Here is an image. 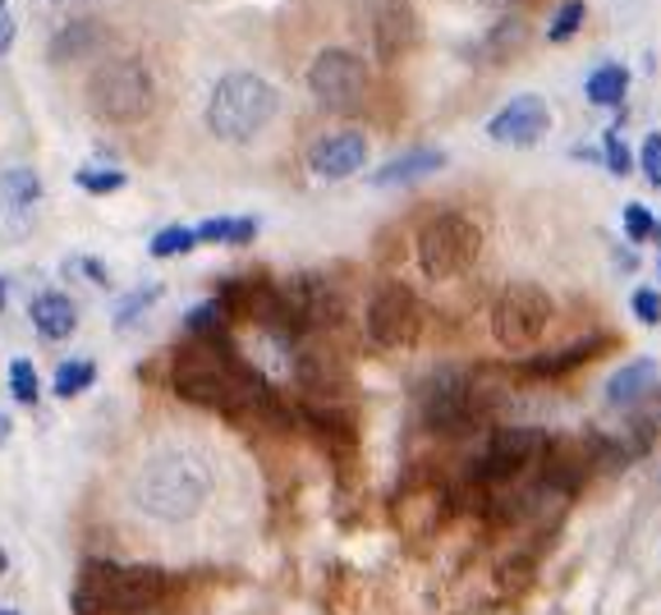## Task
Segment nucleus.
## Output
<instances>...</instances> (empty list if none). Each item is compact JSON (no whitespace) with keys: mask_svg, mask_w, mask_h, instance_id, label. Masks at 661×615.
<instances>
[{"mask_svg":"<svg viewBox=\"0 0 661 615\" xmlns=\"http://www.w3.org/2000/svg\"><path fill=\"white\" fill-rule=\"evenodd\" d=\"M92 382H97V363H87V358H70V363H60V367H55L51 390H55L60 399H74V395L92 390Z\"/></svg>","mask_w":661,"mask_h":615,"instance_id":"nucleus-27","label":"nucleus"},{"mask_svg":"<svg viewBox=\"0 0 661 615\" xmlns=\"http://www.w3.org/2000/svg\"><path fill=\"white\" fill-rule=\"evenodd\" d=\"M551 317H556V303L543 285L510 281L492 299V341L510 354H528L547 335Z\"/></svg>","mask_w":661,"mask_h":615,"instance_id":"nucleus-8","label":"nucleus"},{"mask_svg":"<svg viewBox=\"0 0 661 615\" xmlns=\"http://www.w3.org/2000/svg\"><path fill=\"white\" fill-rule=\"evenodd\" d=\"M0 615H14V611H0Z\"/></svg>","mask_w":661,"mask_h":615,"instance_id":"nucleus-44","label":"nucleus"},{"mask_svg":"<svg viewBox=\"0 0 661 615\" xmlns=\"http://www.w3.org/2000/svg\"><path fill=\"white\" fill-rule=\"evenodd\" d=\"M602 161L611 166V175H634V152L624 147L620 129H607V134H602Z\"/></svg>","mask_w":661,"mask_h":615,"instance_id":"nucleus-34","label":"nucleus"},{"mask_svg":"<svg viewBox=\"0 0 661 615\" xmlns=\"http://www.w3.org/2000/svg\"><path fill=\"white\" fill-rule=\"evenodd\" d=\"M551 129V106L538 97V92H524V97L506 102L492 119H487V138L506 143V147H533L543 143Z\"/></svg>","mask_w":661,"mask_h":615,"instance_id":"nucleus-13","label":"nucleus"},{"mask_svg":"<svg viewBox=\"0 0 661 615\" xmlns=\"http://www.w3.org/2000/svg\"><path fill=\"white\" fill-rule=\"evenodd\" d=\"M583 14H588L583 0H565V6L556 10V19H551V28H547V42H570L583 28Z\"/></svg>","mask_w":661,"mask_h":615,"instance_id":"nucleus-31","label":"nucleus"},{"mask_svg":"<svg viewBox=\"0 0 661 615\" xmlns=\"http://www.w3.org/2000/svg\"><path fill=\"white\" fill-rule=\"evenodd\" d=\"M28 317H33L38 335H47V341H70L74 326H79V308H74L70 294L47 290V294H38L33 303H28Z\"/></svg>","mask_w":661,"mask_h":615,"instance_id":"nucleus-23","label":"nucleus"},{"mask_svg":"<svg viewBox=\"0 0 661 615\" xmlns=\"http://www.w3.org/2000/svg\"><path fill=\"white\" fill-rule=\"evenodd\" d=\"M483 6H538V0H483Z\"/></svg>","mask_w":661,"mask_h":615,"instance_id":"nucleus-40","label":"nucleus"},{"mask_svg":"<svg viewBox=\"0 0 661 615\" xmlns=\"http://www.w3.org/2000/svg\"><path fill=\"white\" fill-rule=\"evenodd\" d=\"M500 409V386H483L459 367H436L423 382L419 414L432 437H468L487 427Z\"/></svg>","mask_w":661,"mask_h":615,"instance_id":"nucleus-4","label":"nucleus"},{"mask_svg":"<svg viewBox=\"0 0 661 615\" xmlns=\"http://www.w3.org/2000/svg\"><path fill=\"white\" fill-rule=\"evenodd\" d=\"M280 111V92L254 74V70H230L220 74L211 97H207V129L220 143H248L258 138Z\"/></svg>","mask_w":661,"mask_h":615,"instance_id":"nucleus-5","label":"nucleus"},{"mask_svg":"<svg viewBox=\"0 0 661 615\" xmlns=\"http://www.w3.org/2000/svg\"><path fill=\"white\" fill-rule=\"evenodd\" d=\"M639 166H643V175L661 189V134H648V138H643V147H639Z\"/></svg>","mask_w":661,"mask_h":615,"instance_id":"nucleus-37","label":"nucleus"},{"mask_svg":"<svg viewBox=\"0 0 661 615\" xmlns=\"http://www.w3.org/2000/svg\"><path fill=\"white\" fill-rule=\"evenodd\" d=\"M602 350H607V335H583V341L560 345V350H551V354H533V358L524 363V373H528V377H543V382H556V377H570L575 367H583L588 358H597Z\"/></svg>","mask_w":661,"mask_h":615,"instance_id":"nucleus-20","label":"nucleus"},{"mask_svg":"<svg viewBox=\"0 0 661 615\" xmlns=\"http://www.w3.org/2000/svg\"><path fill=\"white\" fill-rule=\"evenodd\" d=\"M87 106L106 125H138L156 106V83L138 55L102 60L87 79Z\"/></svg>","mask_w":661,"mask_h":615,"instance_id":"nucleus-6","label":"nucleus"},{"mask_svg":"<svg viewBox=\"0 0 661 615\" xmlns=\"http://www.w3.org/2000/svg\"><path fill=\"white\" fill-rule=\"evenodd\" d=\"M10 427H14V423H10L6 414H0V446H6V441H10Z\"/></svg>","mask_w":661,"mask_h":615,"instance_id":"nucleus-41","label":"nucleus"},{"mask_svg":"<svg viewBox=\"0 0 661 615\" xmlns=\"http://www.w3.org/2000/svg\"><path fill=\"white\" fill-rule=\"evenodd\" d=\"M179 593V578L152 565H106L92 561L79 574L74 615H147Z\"/></svg>","mask_w":661,"mask_h":615,"instance_id":"nucleus-2","label":"nucleus"},{"mask_svg":"<svg viewBox=\"0 0 661 615\" xmlns=\"http://www.w3.org/2000/svg\"><path fill=\"white\" fill-rule=\"evenodd\" d=\"M6 299H10V294H6V281H0V308H6Z\"/></svg>","mask_w":661,"mask_h":615,"instance_id":"nucleus-42","label":"nucleus"},{"mask_svg":"<svg viewBox=\"0 0 661 615\" xmlns=\"http://www.w3.org/2000/svg\"><path fill=\"white\" fill-rule=\"evenodd\" d=\"M583 92H588L592 106H620L624 92H629V70H624V65H597V70L588 74Z\"/></svg>","mask_w":661,"mask_h":615,"instance_id":"nucleus-26","label":"nucleus"},{"mask_svg":"<svg viewBox=\"0 0 661 615\" xmlns=\"http://www.w3.org/2000/svg\"><path fill=\"white\" fill-rule=\"evenodd\" d=\"M70 271L92 275V285H111V275H106V267H102L97 258H74V262H70Z\"/></svg>","mask_w":661,"mask_h":615,"instance_id":"nucleus-38","label":"nucleus"},{"mask_svg":"<svg viewBox=\"0 0 661 615\" xmlns=\"http://www.w3.org/2000/svg\"><path fill=\"white\" fill-rule=\"evenodd\" d=\"M657 377H661L657 358H634V363L616 367V373L607 377V386H602L607 409H634V405H643V399L657 390Z\"/></svg>","mask_w":661,"mask_h":615,"instance_id":"nucleus-19","label":"nucleus"},{"mask_svg":"<svg viewBox=\"0 0 661 615\" xmlns=\"http://www.w3.org/2000/svg\"><path fill=\"white\" fill-rule=\"evenodd\" d=\"M184 326H188V335H198V341H211V335H230V317H226V308H220L216 299L188 308Z\"/></svg>","mask_w":661,"mask_h":615,"instance_id":"nucleus-28","label":"nucleus"},{"mask_svg":"<svg viewBox=\"0 0 661 615\" xmlns=\"http://www.w3.org/2000/svg\"><path fill=\"white\" fill-rule=\"evenodd\" d=\"M194 234H198V243H230V249H239V243L258 239V221L254 217H211Z\"/></svg>","mask_w":661,"mask_h":615,"instance_id":"nucleus-25","label":"nucleus"},{"mask_svg":"<svg viewBox=\"0 0 661 615\" xmlns=\"http://www.w3.org/2000/svg\"><path fill=\"white\" fill-rule=\"evenodd\" d=\"M10 46H14V10H10V0H0V55Z\"/></svg>","mask_w":661,"mask_h":615,"instance_id":"nucleus-39","label":"nucleus"},{"mask_svg":"<svg viewBox=\"0 0 661 615\" xmlns=\"http://www.w3.org/2000/svg\"><path fill=\"white\" fill-rule=\"evenodd\" d=\"M478 253H483V230L464 211H436L419 230V249H414L419 271L427 281H455V275H464L478 262Z\"/></svg>","mask_w":661,"mask_h":615,"instance_id":"nucleus-7","label":"nucleus"},{"mask_svg":"<svg viewBox=\"0 0 661 615\" xmlns=\"http://www.w3.org/2000/svg\"><path fill=\"white\" fill-rule=\"evenodd\" d=\"M363 161H368V134H359V129L327 134L322 143H312V152H308V166L318 170L322 179H344V175L363 170Z\"/></svg>","mask_w":661,"mask_h":615,"instance_id":"nucleus-18","label":"nucleus"},{"mask_svg":"<svg viewBox=\"0 0 661 615\" xmlns=\"http://www.w3.org/2000/svg\"><path fill=\"white\" fill-rule=\"evenodd\" d=\"M446 166V152L441 147H414V152H400L391 157L382 170H372V184L376 189H400V184H414V179H427Z\"/></svg>","mask_w":661,"mask_h":615,"instance_id":"nucleus-21","label":"nucleus"},{"mask_svg":"<svg viewBox=\"0 0 661 615\" xmlns=\"http://www.w3.org/2000/svg\"><path fill=\"white\" fill-rule=\"evenodd\" d=\"M211 497V469L194 450H166L152 455L134 478V505L162 524H184L194 519Z\"/></svg>","mask_w":661,"mask_h":615,"instance_id":"nucleus-3","label":"nucleus"},{"mask_svg":"<svg viewBox=\"0 0 661 615\" xmlns=\"http://www.w3.org/2000/svg\"><path fill=\"white\" fill-rule=\"evenodd\" d=\"M286 299H290V313L299 322L303 335H318V331H335L344 317H350V299L335 281L318 271H299L286 281Z\"/></svg>","mask_w":661,"mask_h":615,"instance_id":"nucleus-12","label":"nucleus"},{"mask_svg":"<svg viewBox=\"0 0 661 615\" xmlns=\"http://www.w3.org/2000/svg\"><path fill=\"white\" fill-rule=\"evenodd\" d=\"M524 46H528V23L519 14H500L474 42V55L483 60V65H506V60H515Z\"/></svg>","mask_w":661,"mask_h":615,"instance_id":"nucleus-22","label":"nucleus"},{"mask_svg":"<svg viewBox=\"0 0 661 615\" xmlns=\"http://www.w3.org/2000/svg\"><path fill=\"white\" fill-rule=\"evenodd\" d=\"M299 423L308 427V437L318 441L335 465H350L354 450H359V427H354V414H344L340 405H308L299 414Z\"/></svg>","mask_w":661,"mask_h":615,"instance_id":"nucleus-17","label":"nucleus"},{"mask_svg":"<svg viewBox=\"0 0 661 615\" xmlns=\"http://www.w3.org/2000/svg\"><path fill=\"white\" fill-rule=\"evenodd\" d=\"M248 373H254V367L235 354L230 335H211V341H198L194 335V345H184L171 358V390L179 399H188V405H203V409H216L220 418H235Z\"/></svg>","mask_w":661,"mask_h":615,"instance_id":"nucleus-1","label":"nucleus"},{"mask_svg":"<svg viewBox=\"0 0 661 615\" xmlns=\"http://www.w3.org/2000/svg\"><path fill=\"white\" fill-rule=\"evenodd\" d=\"M6 565H10V561H6V551H0V574H6Z\"/></svg>","mask_w":661,"mask_h":615,"instance_id":"nucleus-43","label":"nucleus"},{"mask_svg":"<svg viewBox=\"0 0 661 615\" xmlns=\"http://www.w3.org/2000/svg\"><path fill=\"white\" fill-rule=\"evenodd\" d=\"M308 92L318 97L322 111L350 115V111H359L363 97H368V65H363L354 51L327 46V51H318V60L308 65Z\"/></svg>","mask_w":661,"mask_h":615,"instance_id":"nucleus-11","label":"nucleus"},{"mask_svg":"<svg viewBox=\"0 0 661 615\" xmlns=\"http://www.w3.org/2000/svg\"><path fill=\"white\" fill-rule=\"evenodd\" d=\"M290 373H295V386H299L303 395L318 399V405H327V399H340L344 386H350V373H344V363H340L327 345H295Z\"/></svg>","mask_w":661,"mask_h":615,"instance_id":"nucleus-16","label":"nucleus"},{"mask_svg":"<svg viewBox=\"0 0 661 615\" xmlns=\"http://www.w3.org/2000/svg\"><path fill=\"white\" fill-rule=\"evenodd\" d=\"M10 390H14L19 405H38L42 382H38V367L28 363V358H14V363H10Z\"/></svg>","mask_w":661,"mask_h":615,"instance_id":"nucleus-32","label":"nucleus"},{"mask_svg":"<svg viewBox=\"0 0 661 615\" xmlns=\"http://www.w3.org/2000/svg\"><path fill=\"white\" fill-rule=\"evenodd\" d=\"M652 230H657L652 211L643 202H624V239L629 243H652Z\"/></svg>","mask_w":661,"mask_h":615,"instance_id":"nucleus-35","label":"nucleus"},{"mask_svg":"<svg viewBox=\"0 0 661 615\" xmlns=\"http://www.w3.org/2000/svg\"><path fill=\"white\" fill-rule=\"evenodd\" d=\"M38 202H42L38 170H28V166L0 170V234L23 239L28 230L38 226Z\"/></svg>","mask_w":661,"mask_h":615,"instance_id":"nucleus-14","label":"nucleus"},{"mask_svg":"<svg viewBox=\"0 0 661 615\" xmlns=\"http://www.w3.org/2000/svg\"><path fill=\"white\" fill-rule=\"evenodd\" d=\"M629 308H634V317L643 326H661V294L652 285H639L634 294H629Z\"/></svg>","mask_w":661,"mask_h":615,"instance_id":"nucleus-36","label":"nucleus"},{"mask_svg":"<svg viewBox=\"0 0 661 615\" xmlns=\"http://www.w3.org/2000/svg\"><path fill=\"white\" fill-rule=\"evenodd\" d=\"M124 179H130L124 170H102V166H87V170L74 175V184H79L83 194H120Z\"/></svg>","mask_w":661,"mask_h":615,"instance_id":"nucleus-33","label":"nucleus"},{"mask_svg":"<svg viewBox=\"0 0 661 615\" xmlns=\"http://www.w3.org/2000/svg\"><path fill=\"white\" fill-rule=\"evenodd\" d=\"M543 446H547L543 427H496V432L487 437V446H483V455L468 465V482L483 487V491L510 482L528 465H538Z\"/></svg>","mask_w":661,"mask_h":615,"instance_id":"nucleus-10","label":"nucleus"},{"mask_svg":"<svg viewBox=\"0 0 661 615\" xmlns=\"http://www.w3.org/2000/svg\"><path fill=\"white\" fill-rule=\"evenodd\" d=\"M166 290L162 285H138V290H130V294H124L120 303H115V326L124 331V326H134L143 313H147V308L156 303V299H162Z\"/></svg>","mask_w":661,"mask_h":615,"instance_id":"nucleus-29","label":"nucleus"},{"mask_svg":"<svg viewBox=\"0 0 661 615\" xmlns=\"http://www.w3.org/2000/svg\"><path fill=\"white\" fill-rule=\"evenodd\" d=\"M419 46V14L409 0H372V51L382 65H395Z\"/></svg>","mask_w":661,"mask_h":615,"instance_id":"nucleus-15","label":"nucleus"},{"mask_svg":"<svg viewBox=\"0 0 661 615\" xmlns=\"http://www.w3.org/2000/svg\"><path fill=\"white\" fill-rule=\"evenodd\" d=\"M102 38H106V28L97 19H74V23H65L51 38V60H55V65H65V60L87 55L92 46H102Z\"/></svg>","mask_w":661,"mask_h":615,"instance_id":"nucleus-24","label":"nucleus"},{"mask_svg":"<svg viewBox=\"0 0 661 615\" xmlns=\"http://www.w3.org/2000/svg\"><path fill=\"white\" fill-rule=\"evenodd\" d=\"M198 243V234L188 230V226H166V230H156L152 234V243H147V253L152 258H179V253H188Z\"/></svg>","mask_w":661,"mask_h":615,"instance_id":"nucleus-30","label":"nucleus"},{"mask_svg":"<svg viewBox=\"0 0 661 615\" xmlns=\"http://www.w3.org/2000/svg\"><path fill=\"white\" fill-rule=\"evenodd\" d=\"M363 331L376 350H414L423 335V303L404 281L376 285L363 313Z\"/></svg>","mask_w":661,"mask_h":615,"instance_id":"nucleus-9","label":"nucleus"}]
</instances>
